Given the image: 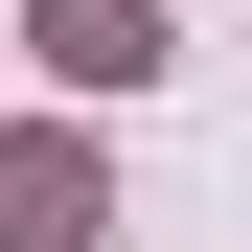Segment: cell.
Segmentation results:
<instances>
[{"label":"cell","instance_id":"6da1fadb","mask_svg":"<svg viewBox=\"0 0 252 252\" xmlns=\"http://www.w3.org/2000/svg\"><path fill=\"white\" fill-rule=\"evenodd\" d=\"M23 46H46L69 92L115 115V92H160V0H23Z\"/></svg>","mask_w":252,"mask_h":252},{"label":"cell","instance_id":"7a4b0ae2","mask_svg":"<svg viewBox=\"0 0 252 252\" xmlns=\"http://www.w3.org/2000/svg\"><path fill=\"white\" fill-rule=\"evenodd\" d=\"M92 229H115L92 138H0V252H92Z\"/></svg>","mask_w":252,"mask_h":252}]
</instances>
